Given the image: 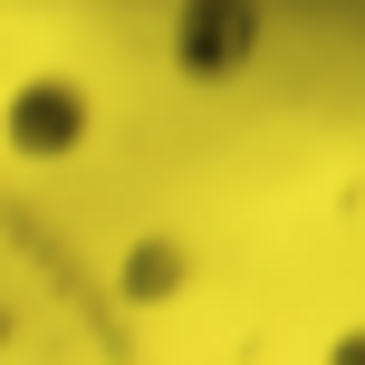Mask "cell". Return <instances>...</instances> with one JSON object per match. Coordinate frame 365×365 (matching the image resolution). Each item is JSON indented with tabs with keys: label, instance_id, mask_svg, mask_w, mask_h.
<instances>
[]
</instances>
